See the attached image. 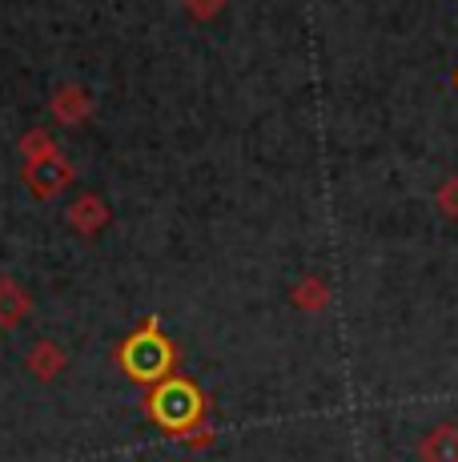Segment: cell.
<instances>
[{"instance_id": "obj_5", "label": "cell", "mask_w": 458, "mask_h": 462, "mask_svg": "<svg viewBox=\"0 0 458 462\" xmlns=\"http://www.w3.org/2000/svg\"><path fill=\"white\" fill-rule=\"evenodd\" d=\"M29 310V298L13 286V282H0V326H16Z\"/></svg>"}, {"instance_id": "obj_1", "label": "cell", "mask_w": 458, "mask_h": 462, "mask_svg": "<svg viewBox=\"0 0 458 462\" xmlns=\"http://www.w3.org/2000/svg\"><path fill=\"white\" fill-rule=\"evenodd\" d=\"M117 362L133 382H145V386H157L173 374V362H178V350L173 342L161 334L157 318H149L137 334L125 337V346L117 350Z\"/></svg>"}, {"instance_id": "obj_3", "label": "cell", "mask_w": 458, "mask_h": 462, "mask_svg": "<svg viewBox=\"0 0 458 462\" xmlns=\"http://www.w3.org/2000/svg\"><path fill=\"white\" fill-rule=\"evenodd\" d=\"M418 455H422V462H458V430L454 426L430 430L426 439H422Z\"/></svg>"}, {"instance_id": "obj_4", "label": "cell", "mask_w": 458, "mask_h": 462, "mask_svg": "<svg viewBox=\"0 0 458 462\" xmlns=\"http://www.w3.org/2000/svg\"><path fill=\"white\" fill-rule=\"evenodd\" d=\"M29 366H32V374L37 378H57L60 370H65V354H60L52 342H41L37 350L29 354Z\"/></svg>"}, {"instance_id": "obj_2", "label": "cell", "mask_w": 458, "mask_h": 462, "mask_svg": "<svg viewBox=\"0 0 458 462\" xmlns=\"http://www.w3.org/2000/svg\"><path fill=\"white\" fill-rule=\"evenodd\" d=\"M149 419L161 430H169L173 439H181L193 426L206 422V398H201V390L189 378L169 374L165 382H157L153 394H149Z\"/></svg>"}]
</instances>
